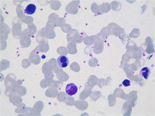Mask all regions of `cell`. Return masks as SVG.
Segmentation results:
<instances>
[{"instance_id":"1","label":"cell","mask_w":155,"mask_h":116,"mask_svg":"<svg viewBox=\"0 0 155 116\" xmlns=\"http://www.w3.org/2000/svg\"><path fill=\"white\" fill-rule=\"evenodd\" d=\"M57 63L61 68H66L69 64V59L64 55H61L57 58Z\"/></svg>"},{"instance_id":"2","label":"cell","mask_w":155,"mask_h":116,"mask_svg":"<svg viewBox=\"0 0 155 116\" xmlns=\"http://www.w3.org/2000/svg\"><path fill=\"white\" fill-rule=\"evenodd\" d=\"M65 90H66V93L68 95H74L77 93L78 86L74 83H70V84H67L66 86Z\"/></svg>"},{"instance_id":"3","label":"cell","mask_w":155,"mask_h":116,"mask_svg":"<svg viewBox=\"0 0 155 116\" xmlns=\"http://www.w3.org/2000/svg\"><path fill=\"white\" fill-rule=\"evenodd\" d=\"M36 5L34 4H30L27 6L25 9V13L29 15H32L35 13L36 11Z\"/></svg>"},{"instance_id":"4","label":"cell","mask_w":155,"mask_h":116,"mask_svg":"<svg viewBox=\"0 0 155 116\" xmlns=\"http://www.w3.org/2000/svg\"><path fill=\"white\" fill-rule=\"evenodd\" d=\"M140 74L141 77H143L145 80H147L149 78L150 74V69L149 67H144L140 70Z\"/></svg>"},{"instance_id":"5","label":"cell","mask_w":155,"mask_h":116,"mask_svg":"<svg viewBox=\"0 0 155 116\" xmlns=\"http://www.w3.org/2000/svg\"><path fill=\"white\" fill-rule=\"evenodd\" d=\"M123 86H124L125 87H127L128 86H130V81L129 80H124L123 82Z\"/></svg>"}]
</instances>
